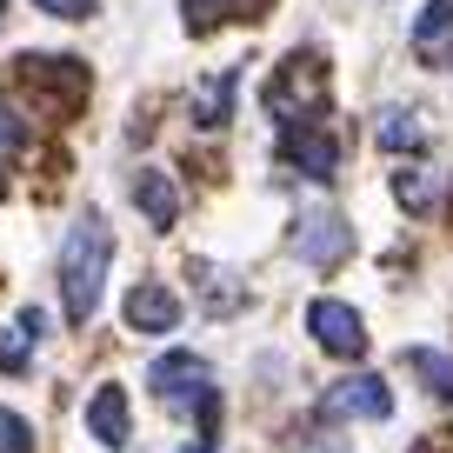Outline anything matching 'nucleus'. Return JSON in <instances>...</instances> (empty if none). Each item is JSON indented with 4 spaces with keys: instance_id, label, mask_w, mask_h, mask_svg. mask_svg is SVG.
Returning a JSON list of instances; mask_svg holds the SVG:
<instances>
[{
    "instance_id": "f257e3e1",
    "label": "nucleus",
    "mask_w": 453,
    "mask_h": 453,
    "mask_svg": "<svg viewBox=\"0 0 453 453\" xmlns=\"http://www.w3.org/2000/svg\"><path fill=\"white\" fill-rule=\"evenodd\" d=\"M107 273H113V234H107L100 213H81V220L67 226V241H60V307H67L73 326L100 307Z\"/></svg>"
},
{
    "instance_id": "f03ea898",
    "label": "nucleus",
    "mask_w": 453,
    "mask_h": 453,
    "mask_svg": "<svg viewBox=\"0 0 453 453\" xmlns=\"http://www.w3.org/2000/svg\"><path fill=\"white\" fill-rule=\"evenodd\" d=\"M154 394H160V407H167V413H180V420H194V426H213L220 387H213L207 360H194V354H160V360H154Z\"/></svg>"
},
{
    "instance_id": "7ed1b4c3",
    "label": "nucleus",
    "mask_w": 453,
    "mask_h": 453,
    "mask_svg": "<svg viewBox=\"0 0 453 453\" xmlns=\"http://www.w3.org/2000/svg\"><path fill=\"white\" fill-rule=\"evenodd\" d=\"M326 94V73H320V60H307V54H294L280 73L267 81V113L273 120H287V127H300L307 120V107Z\"/></svg>"
},
{
    "instance_id": "20e7f679",
    "label": "nucleus",
    "mask_w": 453,
    "mask_h": 453,
    "mask_svg": "<svg viewBox=\"0 0 453 453\" xmlns=\"http://www.w3.org/2000/svg\"><path fill=\"white\" fill-rule=\"evenodd\" d=\"M294 254L307 260V267H340V260L354 254V226L340 220V213L313 207V213H300V226H294Z\"/></svg>"
},
{
    "instance_id": "39448f33",
    "label": "nucleus",
    "mask_w": 453,
    "mask_h": 453,
    "mask_svg": "<svg viewBox=\"0 0 453 453\" xmlns=\"http://www.w3.org/2000/svg\"><path fill=\"white\" fill-rule=\"evenodd\" d=\"M307 334L320 340L334 360H360L367 354V326H360V313L347 307V300H313L307 307Z\"/></svg>"
},
{
    "instance_id": "423d86ee",
    "label": "nucleus",
    "mask_w": 453,
    "mask_h": 453,
    "mask_svg": "<svg viewBox=\"0 0 453 453\" xmlns=\"http://www.w3.org/2000/svg\"><path fill=\"white\" fill-rule=\"evenodd\" d=\"M280 160H287V167H300L307 180H326V173L340 167V147H334V134H320V127L300 120V127L280 134Z\"/></svg>"
},
{
    "instance_id": "0eeeda50",
    "label": "nucleus",
    "mask_w": 453,
    "mask_h": 453,
    "mask_svg": "<svg viewBox=\"0 0 453 453\" xmlns=\"http://www.w3.org/2000/svg\"><path fill=\"white\" fill-rule=\"evenodd\" d=\"M326 413H340V420H387V413H394V394H387V380H373V373H354V380H340L334 394H326Z\"/></svg>"
},
{
    "instance_id": "6e6552de",
    "label": "nucleus",
    "mask_w": 453,
    "mask_h": 453,
    "mask_svg": "<svg viewBox=\"0 0 453 453\" xmlns=\"http://www.w3.org/2000/svg\"><path fill=\"white\" fill-rule=\"evenodd\" d=\"M120 313H127V326H134V334H173V326H180V300H173L167 287H154V280H147V287H134Z\"/></svg>"
},
{
    "instance_id": "1a4fd4ad",
    "label": "nucleus",
    "mask_w": 453,
    "mask_h": 453,
    "mask_svg": "<svg viewBox=\"0 0 453 453\" xmlns=\"http://www.w3.org/2000/svg\"><path fill=\"white\" fill-rule=\"evenodd\" d=\"M87 426H94V440H100V447H127V434H134L127 394H120V387H100V394L87 400Z\"/></svg>"
},
{
    "instance_id": "9d476101",
    "label": "nucleus",
    "mask_w": 453,
    "mask_h": 453,
    "mask_svg": "<svg viewBox=\"0 0 453 453\" xmlns=\"http://www.w3.org/2000/svg\"><path fill=\"white\" fill-rule=\"evenodd\" d=\"M413 47L440 67H453V0H426V14L413 20Z\"/></svg>"
},
{
    "instance_id": "9b49d317",
    "label": "nucleus",
    "mask_w": 453,
    "mask_h": 453,
    "mask_svg": "<svg viewBox=\"0 0 453 453\" xmlns=\"http://www.w3.org/2000/svg\"><path fill=\"white\" fill-rule=\"evenodd\" d=\"M41 326H47V313L41 307H27L7 334H0V367L7 373H27V360H34V340H41Z\"/></svg>"
},
{
    "instance_id": "f8f14e48",
    "label": "nucleus",
    "mask_w": 453,
    "mask_h": 453,
    "mask_svg": "<svg viewBox=\"0 0 453 453\" xmlns=\"http://www.w3.org/2000/svg\"><path fill=\"white\" fill-rule=\"evenodd\" d=\"M134 200H141V213H147L154 226H167L173 213H180V194H173L167 173H134Z\"/></svg>"
},
{
    "instance_id": "ddd939ff",
    "label": "nucleus",
    "mask_w": 453,
    "mask_h": 453,
    "mask_svg": "<svg viewBox=\"0 0 453 453\" xmlns=\"http://www.w3.org/2000/svg\"><path fill=\"white\" fill-rule=\"evenodd\" d=\"M413 367H420V380L434 387L440 400H453V354H434V347H413Z\"/></svg>"
},
{
    "instance_id": "4468645a",
    "label": "nucleus",
    "mask_w": 453,
    "mask_h": 453,
    "mask_svg": "<svg viewBox=\"0 0 453 453\" xmlns=\"http://www.w3.org/2000/svg\"><path fill=\"white\" fill-rule=\"evenodd\" d=\"M241 7H247V0H187V27H194V34H207L213 20H234Z\"/></svg>"
},
{
    "instance_id": "2eb2a0df",
    "label": "nucleus",
    "mask_w": 453,
    "mask_h": 453,
    "mask_svg": "<svg viewBox=\"0 0 453 453\" xmlns=\"http://www.w3.org/2000/svg\"><path fill=\"white\" fill-rule=\"evenodd\" d=\"M0 453H34V426L0 407Z\"/></svg>"
},
{
    "instance_id": "dca6fc26",
    "label": "nucleus",
    "mask_w": 453,
    "mask_h": 453,
    "mask_svg": "<svg viewBox=\"0 0 453 453\" xmlns=\"http://www.w3.org/2000/svg\"><path fill=\"white\" fill-rule=\"evenodd\" d=\"M380 147H420L413 113H380Z\"/></svg>"
},
{
    "instance_id": "f3484780",
    "label": "nucleus",
    "mask_w": 453,
    "mask_h": 453,
    "mask_svg": "<svg viewBox=\"0 0 453 453\" xmlns=\"http://www.w3.org/2000/svg\"><path fill=\"white\" fill-rule=\"evenodd\" d=\"M226 100H234V73H220V81L200 87V120H213V113L226 120Z\"/></svg>"
},
{
    "instance_id": "a211bd4d",
    "label": "nucleus",
    "mask_w": 453,
    "mask_h": 453,
    "mask_svg": "<svg viewBox=\"0 0 453 453\" xmlns=\"http://www.w3.org/2000/svg\"><path fill=\"white\" fill-rule=\"evenodd\" d=\"M34 7H41V14H60V20H87L100 0H34Z\"/></svg>"
},
{
    "instance_id": "6ab92c4d",
    "label": "nucleus",
    "mask_w": 453,
    "mask_h": 453,
    "mask_svg": "<svg viewBox=\"0 0 453 453\" xmlns=\"http://www.w3.org/2000/svg\"><path fill=\"white\" fill-rule=\"evenodd\" d=\"M394 194L407 200V207H426V200H434V187H426L420 173H400V180H394Z\"/></svg>"
},
{
    "instance_id": "aec40b11",
    "label": "nucleus",
    "mask_w": 453,
    "mask_h": 453,
    "mask_svg": "<svg viewBox=\"0 0 453 453\" xmlns=\"http://www.w3.org/2000/svg\"><path fill=\"white\" fill-rule=\"evenodd\" d=\"M0 147H20V120L7 107H0Z\"/></svg>"
},
{
    "instance_id": "412c9836",
    "label": "nucleus",
    "mask_w": 453,
    "mask_h": 453,
    "mask_svg": "<svg viewBox=\"0 0 453 453\" xmlns=\"http://www.w3.org/2000/svg\"><path fill=\"white\" fill-rule=\"evenodd\" d=\"M0 194H7V180H0Z\"/></svg>"
}]
</instances>
